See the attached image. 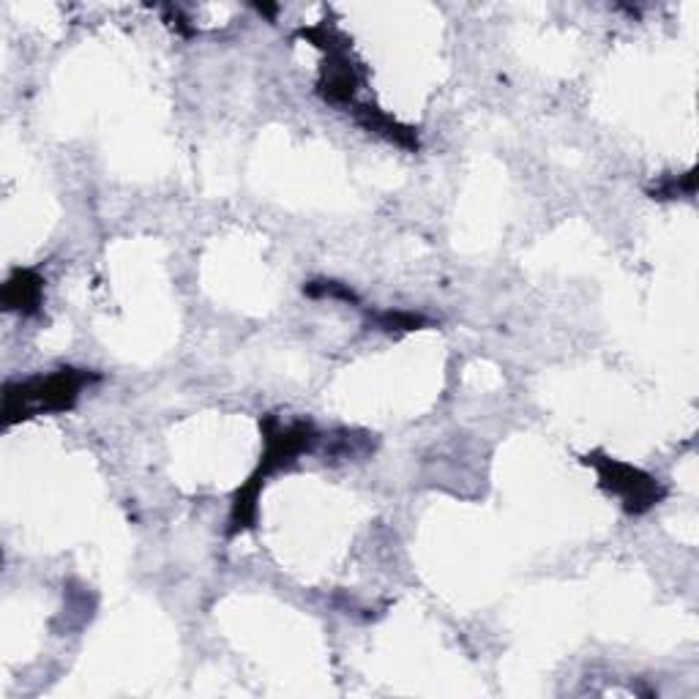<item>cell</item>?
I'll return each mask as SVG.
<instances>
[{"mask_svg": "<svg viewBox=\"0 0 699 699\" xmlns=\"http://www.w3.org/2000/svg\"><path fill=\"white\" fill-rule=\"evenodd\" d=\"M377 328L383 330H415L421 325H426L424 317L419 314H408V312H383L375 317Z\"/></svg>", "mask_w": 699, "mask_h": 699, "instance_id": "cell-8", "label": "cell"}, {"mask_svg": "<svg viewBox=\"0 0 699 699\" xmlns=\"http://www.w3.org/2000/svg\"><path fill=\"white\" fill-rule=\"evenodd\" d=\"M697 191V170H688V173L677 175V178L664 180L659 189L650 191L653 200H677V197H691Z\"/></svg>", "mask_w": 699, "mask_h": 699, "instance_id": "cell-7", "label": "cell"}, {"mask_svg": "<svg viewBox=\"0 0 699 699\" xmlns=\"http://www.w3.org/2000/svg\"><path fill=\"white\" fill-rule=\"evenodd\" d=\"M585 462L599 473V487L610 495H617L623 503V511L632 516L648 514L659 503H664L666 487L650 473L639 471L634 464L621 462V459L604 457V453H588Z\"/></svg>", "mask_w": 699, "mask_h": 699, "instance_id": "cell-4", "label": "cell"}, {"mask_svg": "<svg viewBox=\"0 0 699 699\" xmlns=\"http://www.w3.org/2000/svg\"><path fill=\"white\" fill-rule=\"evenodd\" d=\"M96 380V375L85 370H58L50 375L30 377L25 383H9L3 397V415L7 424L41 413H63L77 404L79 391Z\"/></svg>", "mask_w": 699, "mask_h": 699, "instance_id": "cell-2", "label": "cell"}, {"mask_svg": "<svg viewBox=\"0 0 699 699\" xmlns=\"http://www.w3.org/2000/svg\"><path fill=\"white\" fill-rule=\"evenodd\" d=\"M303 39L312 41L314 47L325 50V66L320 74L317 93L325 101L339 107H353L355 93L361 88V68L359 63L350 58V45L339 30L328 28V25H314V28L301 30Z\"/></svg>", "mask_w": 699, "mask_h": 699, "instance_id": "cell-3", "label": "cell"}, {"mask_svg": "<svg viewBox=\"0 0 699 699\" xmlns=\"http://www.w3.org/2000/svg\"><path fill=\"white\" fill-rule=\"evenodd\" d=\"M260 429H263L265 451L260 457V467L252 473L247 484L236 492L233 498V509H229L227 520V536H238V533L249 531L258 522V500L260 489H263L265 478L271 473L282 471L287 464L296 462L301 453H309L314 446H317L320 435L309 421H296V424H282L276 415H265L260 421Z\"/></svg>", "mask_w": 699, "mask_h": 699, "instance_id": "cell-1", "label": "cell"}, {"mask_svg": "<svg viewBox=\"0 0 699 699\" xmlns=\"http://www.w3.org/2000/svg\"><path fill=\"white\" fill-rule=\"evenodd\" d=\"M303 292L312 298H341V301H359L355 292L347 285H339V282H309L303 287Z\"/></svg>", "mask_w": 699, "mask_h": 699, "instance_id": "cell-9", "label": "cell"}, {"mask_svg": "<svg viewBox=\"0 0 699 699\" xmlns=\"http://www.w3.org/2000/svg\"><path fill=\"white\" fill-rule=\"evenodd\" d=\"M41 296H45V279L36 271H17L3 287V303L12 312L34 314L41 307Z\"/></svg>", "mask_w": 699, "mask_h": 699, "instance_id": "cell-6", "label": "cell"}, {"mask_svg": "<svg viewBox=\"0 0 699 699\" xmlns=\"http://www.w3.org/2000/svg\"><path fill=\"white\" fill-rule=\"evenodd\" d=\"M353 115L359 121V126H364L366 132H375V135L386 137L388 142H397V146L408 148V151H419V137L410 126H402L399 121H394L391 115H386L383 110L370 104H353Z\"/></svg>", "mask_w": 699, "mask_h": 699, "instance_id": "cell-5", "label": "cell"}]
</instances>
